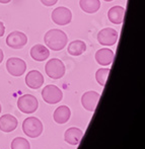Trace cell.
Segmentation results:
<instances>
[{
  "mask_svg": "<svg viewBox=\"0 0 145 149\" xmlns=\"http://www.w3.org/2000/svg\"><path fill=\"white\" fill-rule=\"evenodd\" d=\"M44 42L49 49L53 50V51H60V50L64 49L65 46L67 45L68 37L63 31L53 29V30L47 31V33L44 37Z\"/></svg>",
  "mask_w": 145,
  "mask_h": 149,
  "instance_id": "cell-1",
  "label": "cell"
},
{
  "mask_svg": "<svg viewBox=\"0 0 145 149\" xmlns=\"http://www.w3.org/2000/svg\"><path fill=\"white\" fill-rule=\"evenodd\" d=\"M22 130L28 137L37 138L43 132V124L36 117H29L22 123Z\"/></svg>",
  "mask_w": 145,
  "mask_h": 149,
  "instance_id": "cell-2",
  "label": "cell"
},
{
  "mask_svg": "<svg viewBox=\"0 0 145 149\" xmlns=\"http://www.w3.org/2000/svg\"><path fill=\"white\" fill-rule=\"evenodd\" d=\"M46 73L52 79H60L65 74V65L60 59L54 58L48 61L45 66Z\"/></svg>",
  "mask_w": 145,
  "mask_h": 149,
  "instance_id": "cell-3",
  "label": "cell"
},
{
  "mask_svg": "<svg viewBox=\"0 0 145 149\" xmlns=\"http://www.w3.org/2000/svg\"><path fill=\"white\" fill-rule=\"evenodd\" d=\"M39 102L37 97L31 94H24L17 100V108L24 114H33L38 110Z\"/></svg>",
  "mask_w": 145,
  "mask_h": 149,
  "instance_id": "cell-4",
  "label": "cell"
},
{
  "mask_svg": "<svg viewBox=\"0 0 145 149\" xmlns=\"http://www.w3.org/2000/svg\"><path fill=\"white\" fill-rule=\"evenodd\" d=\"M42 97L47 104H55L62 100L63 92L56 85L49 84L44 87V89L42 90Z\"/></svg>",
  "mask_w": 145,
  "mask_h": 149,
  "instance_id": "cell-5",
  "label": "cell"
},
{
  "mask_svg": "<svg viewBox=\"0 0 145 149\" xmlns=\"http://www.w3.org/2000/svg\"><path fill=\"white\" fill-rule=\"evenodd\" d=\"M51 17L57 26H66L72 19V12L68 8L60 6L53 10Z\"/></svg>",
  "mask_w": 145,
  "mask_h": 149,
  "instance_id": "cell-6",
  "label": "cell"
},
{
  "mask_svg": "<svg viewBox=\"0 0 145 149\" xmlns=\"http://www.w3.org/2000/svg\"><path fill=\"white\" fill-rule=\"evenodd\" d=\"M6 68L12 76H22L26 70V64L22 59L16 57L9 58L6 62Z\"/></svg>",
  "mask_w": 145,
  "mask_h": 149,
  "instance_id": "cell-7",
  "label": "cell"
},
{
  "mask_svg": "<svg viewBox=\"0 0 145 149\" xmlns=\"http://www.w3.org/2000/svg\"><path fill=\"white\" fill-rule=\"evenodd\" d=\"M26 43H28V37L26 36V33L18 31H12L6 38V44L11 49H22L26 45Z\"/></svg>",
  "mask_w": 145,
  "mask_h": 149,
  "instance_id": "cell-8",
  "label": "cell"
},
{
  "mask_svg": "<svg viewBox=\"0 0 145 149\" xmlns=\"http://www.w3.org/2000/svg\"><path fill=\"white\" fill-rule=\"evenodd\" d=\"M118 38V31L112 28H106L102 29L100 33H98V41L100 45L104 46H113L117 43Z\"/></svg>",
  "mask_w": 145,
  "mask_h": 149,
  "instance_id": "cell-9",
  "label": "cell"
},
{
  "mask_svg": "<svg viewBox=\"0 0 145 149\" xmlns=\"http://www.w3.org/2000/svg\"><path fill=\"white\" fill-rule=\"evenodd\" d=\"M100 93L96 91H87L83 93L82 97H81V104L82 107L86 111L89 112H94L96 108V104L100 100Z\"/></svg>",
  "mask_w": 145,
  "mask_h": 149,
  "instance_id": "cell-10",
  "label": "cell"
},
{
  "mask_svg": "<svg viewBox=\"0 0 145 149\" xmlns=\"http://www.w3.org/2000/svg\"><path fill=\"white\" fill-rule=\"evenodd\" d=\"M44 76L40 71L31 70L26 74V85L31 89H38L44 84Z\"/></svg>",
  "mask_w": 145,
  "mask_h": 149,
  "instance_id": "cell-11",
  "label": "cell"
},
{
  "mask_svg": "<svg viewBox=\"0 0 145 149\" xmlns=\"http://www.w3.org/2000/svg\"><path fill=\"white\" fill-rule=\"evenodd\" d=\"M96 60L100 66H109L114 60V52L109 48H102L96 53Z\"/></svg>",
  "mask_w": 145,
  "mask_h": 149,
  "instance_id": "cell-12",
  "label": "cell"
},
{
  "mask_svg": "<svg viewBox=\"0 0 145 149\" xmlns=\"http://www.w3.org/2000/svg\"><path fill=\"white\" fill-rule=\"evenodd\" d=\"M17 127V120L12 115L6 114L0 118V130L3 132H12Z\"/></svg>",
  "mask_w": 145,
  "mask_h": 149,
  "instance_id": "cell-13",
  "label": "cell"
},
{
  "mask_svg": "<svg viewBox=\"0 0 145 149\" xmlns=\"http://www.w3.org/2000/svg\"><path fill=\"white\" fill-rule=\"evenodd\" d=\"M82 136H83V132L80 129L75 127H71L65 132L64 139L70 145H77L80 142Z\"/></svg>",
  "mask_w": 145,
  "mask_h": 149,
  "instance_id": "cell-14",
  "label": "cell"
},
{
  "mask_svg": "<svg viewBox=\"0 0 145 149\" xmlns=\"http://www.w3.org/2000/svg\"><path fill=\"white\" fill-rule=\"evenodd\" d=\"M31 56L33 60L42 62V61H45L47 58H49L50 51L44 45L38 44V45H35L31 49Z\"/></svg>",
  "mask_w": 145,
  "mask_h": 149,
  "instance_id": "cell-15",
  "label": "cell"
},
{
  "mask_svg": "<svg viewBox=\"0 0 145 149\" xmlns=\"http://www.w3.org/2000/svg\"><path fill=\"white\" fill-rule=\"evenodd\" d=\"M125 15V8L122 6H113L111 9H109L108 17L112 24H121L124 20Z\"/></svg>",
  "mask_w": 145,
  "mask_h": 149,
  "instance_id": "cell-16",
  "label": "cell"
},
{
  "mask_svg": "<svg viewBox=\"0 0 145 149\" xmlns=\"http://www.w3.org/2000/svg\"><path fill=\"white\" fill-rule=\"evenodd\" d=\"M71 116V111L68 107L66 106H61L59 108L56 109V111L54 112V120L56 123L58 124H65Z\"/></svg>",
  "mask_w": 145,
  "mask_h": 149,
  "instance_id": "cell-17",
  "label": "cell"
},
{
  "mask_svg": "<svg viewBox=\"0 0 145 149\" xmlns=\"http://www.w3.org/2000/svg\"><path fill=\"white\" fill-rule=\"evenodd\" d=\"M80 8L86 13H96L100 8V0H80Z\"/></svg>",
  "mask_w": 145,
  "mask_h": 149,
  "instance_id": "cell-18",
  "label": "cell"
},
{
  "mask_svg": "<svg viewBox=\"0 0 145 149\" xmlns=\"http://www.w3.org/2000/svg\"><path fill=\"white\" fill-rule=\"evenodd\" d=\"M86 50V45L84 42L80 41V40H76V41L71 42L68 45V53L71 56H80L81 54H83Z\"/></svg>",
  "mask_w": 145,
  "mask_h": 149,
  "instance_id": "cell-19",
  "label": "cell"
},
{
  "mask_svg": "<svg viewBox=\"0 0 145 149\" xmlns=\"http://www.w3.org/2000/svg\"><path fill=\"white\" fill-rule=\"evenodd\" d=\"M110 74V68H100L96 71V81L98 82V84L102 85V86H105L107 82V79H108V76Z\"/></svg>",
  "mask_w": 145,
  "mask_h": 149,
  "instance_id": "cell-20",
  "label": "cell"
},
{
  "mask_svg": "<svg viewBox=\"0 0 145 149\" xmlns=\"http://www.w3.org/2000/svg\"><path fill=\"white\" fill-rule=\"evenodd\" d=\"M11 149H31V145L26 139L16 137L11 142Z\"/></svg>",
  "mask_w": 145,
  "mask_h": 149,
  "instance_id": "cell-21",
  "label": "cell"
},
{
  "mask_svg": "<svg viewBox=\"0 0 145 149\" xmlns=\"http://www.w3.org/2000/svg\"><path fill=\"white\" fill-rule=\"evenodd\" d=\"M41 2L45 6H53L58 2V0H41Z\"/></svg>",
  "mask_w": 145,
  "mask_h": 149,
  "instance_id": "cell-22",
  "label": "cell"
},
{
  "mask_svg": "<svg viewBox=\"0 0 145 149\" xmlns=\"http://www.w3.org/2000/svg\"><path fill=\"white\" fill-rule=\"evenodd\" d=\"M4 33H5V26H4L3 22H0V37H2Z\"/></svg>",
  "mask_w": 145,
  "mask_h": 149,
  "instance_id": "cell-23",
  "label": "cell"
},
{
  "mask_svg": "<svg viewBox=\"0 0 145 149\" xmlns=\"http://www.w3.org/2000/svg\"><path fill=\"white\" fill-rule=\"evenodd\" d=\"M3 58H4V54H3V51L0 49V63L3 61Z\"/></svg>",
  "mask_w": 145,
  "mask_h": 149,
  "instance_id": "cell-24",
  "label": "cell"
},
{
  "mask_svg": "<svg viewBox=\"0 0 145 149\" xmlns=\"http://www.w3.org/2000/svg\"><path fill=\"white\" fill-rule=\"evenodd\" d=\"M11 0H0V3H3V4H6L8 2H10Z\"/></svg>",
  "mask_w": 145,
  "mask_h": 149,
  "instance_id": "cell-25",
  "label": "cell"
},
{
  "mask_svg": "<svg viewBox=\"0 0 145 149\" xmlns=\"http://www.w3.org/2000/svg\"><path fill=\"white\" fill-rule=\"evenodd\" d=\"M104 1H107V2H111V1H113V0H104Z\"/></svg>",
  "mask_w": 145,
  "mask_h": 149,
  "instance_id": "cell-26",
  "label": "cell"
},
{
  "mask_svg": "<svg viewBox=\"0 0 145 149\" xmlns=\"http://www.w3.org/2000/svg\"><path fill=\"white\" fill-rule=\"evenodd\" d=\"M0 113H1V104H0Z\"/></svg>",
  "mask_w": 145,
  "mask_h": 149,
  "instance_id": "cell-27",
  "label": "cell"
}]
</instances>
